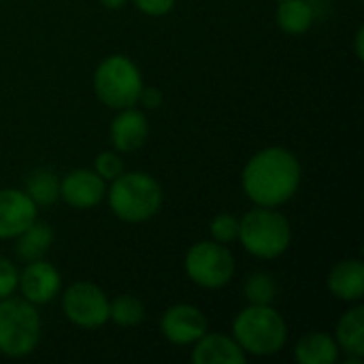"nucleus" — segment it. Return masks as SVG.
<instances>
[{
	"mask_svg": "<svg viewBox=\"0 0 364 364\" xmlns=\"http://www.w3.org/2000/svg\"><path fill=\"white\" fill-rule=\"evenodd\" d=\"M107 196V181L94 168H75L60 179V198L73 209L98 207Z\"/></svg>",
	"mask_w": 364,
	"mask_h": 364,
	"instance_id": "11",
	"label": "nucleus"
},
{
	"mask_svg": "<svg viewBox=\"0 0 364 364\" xmlns=\"http://www.w3.org/2000/svg\"><path fill=\"white\" fill-rule=\"evenodd\" d=\"M209 331L205 314L188 303L168 307L160 318V333L173 346H192Z\"/></svg>",
	"mask_w": 364,
	"mask_h": 364,
	"instance_id": "9",
	"label": "nucleus"
},
{
	"mask_svg": "<svg viewBox=\"0 0 364 364\" xmlns=\"http://www.w3.org/2000/svg\"><path fill=\"white\" fill-rule=\"evenodd\" d=\"M139 105H143L145 109H158L162 105V92L158 87H147L143 85L141 96H139Z\"/></svg>",
	"mask_w": 364,
	"mask_h": 364,
	"instance_id": "27",
	"label": "nucleus"
},
{
	"mask_svg": "<svg viewBox=\"0 0 364 364\" xmlns=\"http://www.w3.org/2000/svg\"><path fill=\"white\" fill-rule=\"evenodd\" d=\"M126 2H128V0H100V4H102L105 9H111V11H117V9H122Z\"/></svg>",
	"mask_w": 364,
	"mask_h": 364,
	"instance_id": "29",
	"label": "nucleus"
},
{
	"mask_svg": "<svg viewBox=\"0 0 364 364\" xmlns=\"http://www.w3.org/2000/svg\"><path fill=\"white\" fill-rule=\"evenodd\" d=\"M17 290L21 299L32 305H47L51 303L62 290V275L60 271L47 262L45 258L26 262L23 271H19Z\"/></svg>",
	"mask_w": 364,
	"mask_h": 364,
	"instance_id": "10",
	"label": "nucleus"
},
{
	"mask_svg": "<svg viewBox=\"0 0 364 364\" xmlns=\"http://www.w3.org/2000/svg\"><path fill=\"white\" fill-rule=\"evenodd\" d=\"M339 346L328 333H307L296 341L294 358L301 364H335L339 363Z\"/></svg>",
	"mask_w": 364,
	"mask_h": 364,
	"instance_id": "16",
	"label": "nucleus"
},
{
	"mask_svg": "<svg viewBox=\"0 0 364 364\" xmlns=\"http://www.w3.org/2000/svg\"><path fill=\"white\" fill-rule=\"evenodd\" d=\"M107 200L115 218L126 224H143L156 218L164 203L160 181L143 171H124L119 177L109 181Z\"/></svg>",
	"mask_w": 364,
	"mask_h": 364,
	"instance_id": "2",
	"label": "nucleus"
},
{
	"mask_svg": "<svg viewBox=\"0 0 364 364\" xmlns=\"http://www.w3.org/2000/svg\"><path fill=\"white\" fill-rule=\"evenodd\" d=\"M335 341L348 356L364 358V307L360 303H354V307L339 318Z\"/></svg>",
	"mask_w": 364,
	"mask_h": 364,
	"instance_id": "17",
	"label": "nucleus"
},
{
	"mask_svg": "<svg viewBox=\"0 0 364 364\" xmlns=\"http://www.w3.org/2000/svg\"><path fill=\"white\" fill-rule=\"evenodd\" d=\"M0 2H2V0H0Z\"/></svg>",
	"mask_w": 364,
	"mask_h": 364,
	"instance_id": "30",
	"label": "nucleus"
},
{
	"mask_svg": "<svg viewBox=\"0 0 364 364\" xmlns=\"http://www.w3.org/2000/svg\"><path fill=\"white\" fill-rule=\"evenodd\" d=\"M209 235L218 243H232L239 237V218L232 213H218L209 224Z\"/></svg>",
	"mask_w": 364,
	"mask_h": 364,
	"instance_id": "23",
	"label": "nucleus"
},
{
	"mask_svg": "<svg viewBox=\"0 0 364 364\" xmlns=\"http://www.w3.org/2000/svg\"><path fill=\"white\" fill-rule=\"evenodd\" d=\"M316 11L309 0H279L275 11V21L279 30L292 36H301L311 30Z\"/></svg>",
	"mask_w": 364,
	"mask_h": 364,
	"instance_id": "19",
	"label": "nucleus"
},
{
	"mask_svg": "<svg viewBox=\"0 0 364 364\" xmlns=\"http://www.w3.org/2000/svg\"><path fill=\"white\" fill-rule=\"evenodd\" d=\"M303 168L294 151L286 147H264L254 154L241 173L243 194L256 207H282L301 188Z\"/></svg>",
	"mask_w": 364,
	"mask_h": 364,
	"instance_id": "1",
	"label": "nucleus"
},
{
	"mask_svg": "<svg viewBox=\"0 0 364 364\" xmlns=\"http://www.w3.org/2000/svg\"><path fill=\"white\" fill-rule=\"evenodd\" d=\"M149 136V122L147 115L136 107L119 109L109 126V141L115 151L130 154L145 145Z\"/></svg>",
	"mask_w": 364,
	"mask_h": 364,
	"instance_id": "13",
	"label": "nucleus"
},
{
	"mask_svg": "<svg viewBox=\"0 0 364 364\" xmlns=\"http://www.w3.org/2000/svg\"><path fill=\"white\" fill-rule=\"evenodd\" d=\"M36 220H38V207L23 190L17 188L0 190V241L17 239Z\"/></svg>",
	"mask_w": 364,
	"mask_h": 364,
	"instance_id": "12",
	"label": "nucleus"
},
{
	"mask_svg": "<svg viewBox=\"0 0 364 364\" xmlns=\"http://www.w3.org/2000/svg\"><path fill=\"white\" fill-rule=\"evenodd\" d=\"M132 2L147 17H164L177 4V0H132Z\"/></svg>",
	"mask_w": 364,
	"mask_h": 364,
	"instance_id": "26",
	"label": "nucleus"
},
{
	"mask_svg": "<svg viewBox=\"0 0 364 364\" xmlns=\"http://www.w3.org/2000/svg\"><path fill=\"white\" fill-rule=\"evenodd\" d=\"M23 192L34 200L36 207H49L60 198V179L49 168H36L26 177Z\"/></svg>",
	"mask_w": 364,
	"mask_h": 364,
	"instance_id": "20",
	"label": "nucleus"
},
{
	"mask_svg": "<svg viewBox=\"0 0 364 364\" xmlns=\"http://www.w3.org/2000/svg\"><path fill=\"white\" fill-rule=\"evenodd\" d=\"M326 286L331 294L343 303H360L364 294V264L360 258H348L337 262L328 277Z\"/></svg>",
	"mask_w": 364,
	"mask_h": 364,
	"instance_id": "15",
	"label": "nucleus"
},
{
	"mask_svg": "<svg viewBox=\"0 0 364 364\" xmlns=\"http://www.w3.org/2000/svg\"><path fill=\"white\" fill-rule=\"evenodd\" d=\"M109 320L122 328H134L145 320V305L132 294H119L109 301Z\"/></svg>",
	"mask_w": 364,
	"mask_h": 364,
	"instance_id": "21",
	"label": "nucleus"
},
{
	"mask_svg": "<svg viewBox=\"0 0 364 364\" xmlns=\"http://www.w3.org/2000/svg\"><path fill=\"white\" fill-rule=\"evenodd\" d=\"M192 363L194 364H243L247 363V354L239 348L232 335L222 333H205L196 343H192Z\"/></svg>",
	"mask_w": 364,
	"mask_h": 364,
	"instance_id": "14",
	"label": "nucleus"
},
{
	"mask_svg": "<svg viewBox=\"0 0 364 364\" xmlns=\"http://www.w3.org/2000/svg\"><path fill=\"white\" fill-rule=\"evenodd\" d=\"M183 269L192 284L205 290H220L232 282L237 262L224 243L205 239L190 245L183 258Z\"/></svg>",
	"mask_w": 364,
	"mask_h": 364,
	"instance_id": "7",
	"label": "nucleus"
},
{
	"mask_svg": "<svg viewBox=\"0 0 364 364\" xmlns=\"http://www.w3.org/2000/svg\"><path fill=\"white\" fill-rule=\"evenodd\" d=\"M277 2H279V0H277Z\"/></svg>",
	"mask_w": 364,
	"mask_h": 364,
	"instance_id": "31",
	"label": "nucleus"
},
{
	"mask_svg": "<svg viewBox=\"0 0 364 364\" xmlns=\"http://www.w3.org/2000/svg\"><path fill=\"white\" fill-rule=\"evenodd\" d=\"M96 98L109 109L136 107L143 90V75L139 66L124 53H111L100 60L92 77Z\"/></svg>",
	"mask_w": 364,
	"mask_h": 364,
	"instance_id": "5",
	"label": "nucleus"
},
{
	"mask_svg": "<svg viewBox=\"0 0 364 364\" xmlns=\"http://www.w3.org/2000/svg\"><path fill=\"white\" fill-rule=\"evenodd\" d=\"M53 228L47 222H34L30 224L15 241V254L21 262H32V260H41L47 256V252L53 245Z\"/></svg>",
	"mask_w": 364,
	"mask_h": 364,
	"instance_id": "18",
	"label": "nucleus"
},
{
	"mask_svg": "<svg viewBox=\"0 0 364 364\" xmlns=\"http://www.w3.org/2000/svg\"><path fill=\"white\" fill-rule=\"evenodd\" d=\"M62 314L83 331H96L109 322V296L92 282H75L62 294Z\"/></svg>",
	"mask_w": 364,
	"mask_h": 364,
	"instance_id": "8",
	"label": "nucleus"
},
{
	"mask_svg": "<svg viewBox=\"0 0 364 364\" xmlns=\"http://www.w3.org/2000/svg\"><path fill=\"white\" fill-rule=\"evenodd\" d=\"M41 343V316L36 305L26 299L0 301V354L6 358H26Z\"/></svg>",
	"mask_w": 364,
	"mask_h": 364,
	"instance_id": "6",
	"label": "nucleus"
},
{
	"mask_svg": "<svg viewBox=\"0 0 364 364\" xmlns=\"http://www.w3.org/2000/svg\"><path fill=\"white\" fill-rule=\"evenodd\" d=\"M232 339L247 356H273L288 343V326L273 305H247L232 320Z\"/></svg>",
	"mask_w": 364,
	"mask_h": 364,
	"instance_id": "3",
	"label": "nucleus"
},
{
	"mask_svg": "<svg viewBox=\"0 0 364 364\" xmlns=\"http://www.w3.org/2000/svg\"><path fill=\"white\" fill-rule=\"evenodd\" d=\"M247 254L260 260H275L284 256L292 243V226L277 207L250 209L239 220V237Z\"/></svg>",
	"mask_w": 364,
	"mask_h": 364,
	"instance_id": "4",
	"label": "nucleus"
},
{
	"mask_svg": "<svg viewBox=\"0 0 364 364\" xmlns=\"http://www.w3.org/2000/svg\"><path fill=\"white\" fill-rule=\"evenodd\" d=\"M94 171L109 183L115 177H119L126 168H124V160L119 151H100L94 160Z\"/></svg>",
	"mask_w": 364,
	"mask_h": 364,
	"instance_id": "24",
	"label": "nucleus"
},
{
	"mask_svg": "<svg viewBox=\"0 0 364 364\" xmlns=\"http://www.w3.org/2000/svg\"><path fill=\"white\" fill-rule=\"evenodd\" d=\"M17 279H19L17 267L13 262H9L6 258H0V301L15 294Z\"/></svg>",
	"mask_w": 364,
	"mask_h": 364,
	"instance_id": "25",
	"label": "nucleus"
},
{
	"mask_svg": "<svg viewBox=\"0 0 364 364\" xmlns=\"http://www.w3.org/2000/svg\"><path fill=\"white\" fill-rule=\"evenodd\" d=\"M363 38H364V30L363 28H358L356 30V36H354V45H356V58L358 60H363Z\"/></svg>",
	"mask_w": 364,
	"mask_h": 364,
	"instance_id": "28",
	"label": "nucleus"
},
{
	"mask_svg": "<svg viewBox=\"0 0 364 364\" xmlns=\"http://www.w3.org/2000/svg\"><path fill=\"white\" fill-rule=\"evenodd\" d=\"M243 296L250 305H273L277 296V282L269 273H254L243 286Z\"/></svg>",
	"mask_w": 364,
	"mask_h": 364,
	"instance_id": "22",
	"label": "nucleus"
}]
</instances>
